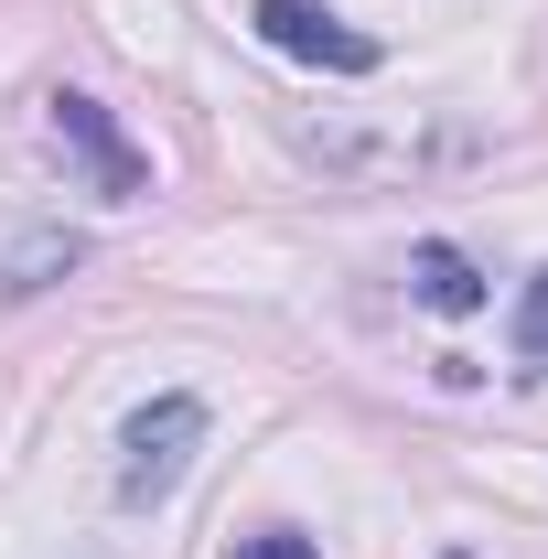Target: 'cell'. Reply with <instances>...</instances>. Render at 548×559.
I'll use <instances>...</instances> for the list:
<instances>
[{"label":"cell","mask_w":548,"mask_h":559,"mask_svg":"<svg viewBox=\"0 0 548 559\" xmlns=\"http://www.w3.org/2000/svg\"><path fill=\"white\" fill-rule=\"evenodd\" d=\"M516 366H527V377H548V270L527 280V301H516Z\"/></svg>","instance_id":"5b68a950"},{"label":"cell","mask_w":548,"mask_h":559,"mask_svg":"<svg viewBox=\"0 0 548 559\" xmlns=\"http://www.w3.org/2000/svg\"><path fill=\"white\" fill-rule=\"evenodd\" d=\"M44 119H55V151H75V162H86V183H97L108 205H130V194H151V162H140L130 140H119V119H108L97 97H75V86H55V97H44Z\"/></svg>","instance_id":"3957f363"},{"label":"cell","mask_w":548,"mask_h":559,"mask_svg":"<svg viewBox=\"0 0 548 559\" xmlns=\"http://www.w3.org/2000/svg\"><path fill=\"white\" fill-rule=\"evenodd\" d=\"M226 559H323V538L312 527H259V538H237Z\"/></svg>","instance_id":"8992f818"},{"label":"cell","mask_w":548,"mask_h":559,"mask_svg":"<svg viewBox=\"0 0 548 559\" xmlns=\"http://www.w3.org/2000/svg\"><path fill=\"white\" fill-rule=\"evenodd\" d=\"M248 22H259V44H279L290 66L377 75V33H355L344 11H323V0H248Z\"/></svg>","instance_id":"7a4b0ae2"},{"label":"cell","mask_w":548,"mask_h":559,"mask_svg":"<svg viewBox=\"0 0 548 559\" xmlns=\"http://www.w3.org/2000/svg\"><path fill=\"white\" fill-rule=\"evenodd\" d=\"M194 441H205V399H194V388L151 399V409H140L130 430H119V506H162V495L183 485Z\"/></svg>","instance_id":"6da1fadb"},{"label":"cell","mask_w":548,"mask_h":559,"mask_svg":"<svg viewBox=\"0 0 548 559\" xmlns=\"http://www.w3.org/2000/svg\"><path fill=\"white\" fill-rule=\"evenodd\" d=\"M409 290H419V301H430V312H474V301H484L474 259H463V248H441V237H430V248H419V259H409Z\"/></svg>","instance_id":"277c9868"}]
</instances>
